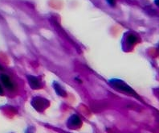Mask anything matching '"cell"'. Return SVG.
<instances>
[{
    "mask_svg": "<svg viewBox=\"0 0 159 133\" xmlns=\"http://www.w3.org/2000/svg\"><path fill=\"white\" fill-rule=\"evenodd\" d=\"M109 83H110L111 86H113V88L116 89L118 91H121V92L131 94V95L138 96L136 93H135V91L130 86L125 84L123 81L119 80V79H112V80L109 81Z\"/></svg>",
    "mask_w": 159,
    "mask_h": 133,
    "instance_id": "cell-1",
    "label": "cell"
},
{
    "mask_svg": "<svg viewBox=\"0 0 159 133\" xmlns=\"http://www.w3.org/2000/svg\"><path fill=\"white\" fill-rule=\"evenodd\" d=\"M0 78H1V81L3 83V85L5 86V87L9 90H13L14 89V84L13 82L11 81L10 78L6 74H1L0 75Z\"/></svg>",
    "mask_w": 159,
    "mask_h": 133,
    "instance_id": "cell-2",
    "label": "cell"
},
{
    "mask_svg": "<svg viewBox=\"0 0 159 133\" xmlns=\"http://www.w3.org/2000/svg\"><path fill=\"white\" fill-rule=\"evenodd\" d=\"M80 123H81V121L76 115L72 116L68 120V126H70V127H77Z\"/></svg>",
    "mask_w": 159,
    "mask_h": 133,
    "instance_id": "cell-3",
    "label": "cell"
},
{
    "mask_svg": "<svg viewBox=\"0 0 159 133\" xmlns=\"http://www.w3.org/2000/svg\"><path fill=\"white\" fill-rule=\"evenodd\" d=\"M28 81H29L30 86L33 89H38L40 87V83L39 80L33 76H28Z\"/></svg>",
    "mask_w": 159,
    "mask_h": 133,
    "instance_id": "cell-4",
    "label": "cell"
},
{
    "mask_svg": "<svg viewBox=\"0 0 159 133\" xmlns=\"http://www.w3.org/2000/svg\"><path fill=\"white\" fill-rule=\"evenodd\" d=\"M54 88H55V90H56V92H57L58 94H60V95H61V96L66 95V93H65V91H64V90H63L62 87H61V86L59 85V83H55Z\"/></svg>",
    "mask_w": 159,
    "mask_h": 133,
    "instance_id": "cell-5",
    "label": "cell"
},
{
    "mask_svg": "<svg viewBox=\"0 0 159 133\" xmlns=\"http://www.w3.org/2000/svg\"><path fill=\"white\" fill-rule=\"evenodd\" d=\"M127 40H128L129 43L132 45V44H134L136 42L137 38H136V36H134V35H129L128 36V38H127Z\"/></svg>",
    "mask_w": 159,
    "mask_h": 133,
    "instance_id": "cell-6",
    "label": "cell"
},
{
    "mask_svg": "<svg viewBox=\"0 0 159 133\" xmlns=\"http://www.w3.org/2000/svg\"><path fill=\"white\" fill-rule=\"evenodd\" d=\"M107 2L109 4V5H111V6H114L115 5V2H116V1L115 0H106Z\"/></svg>",
    "mask_w": 159,
    "mask_h": 133,
    "instance_id": "cell-7",
    "label": "cell"
},
{
    "mask_svg": "<svg viewBox=\"0 0 159 133\" xmlns=\"http://www.w3.org/2000/svg\"><path fill=\"white\" fill-rule=\"evenodd\" d=\"M2 93H3V91H2V87H1V86H0V94H2Z\"/></svg>",
    "mask_w": 159,
    "mask_h": 133,
    "instance_id": "cell-8",
    "label": "cell"
},
{
    "mask_svg": "<svg viewBox=\"0 0 159 133\" xmlns=\"http://www.w3.org/2000/svg\"><path fill=\"white\" fill-rule=\"evenodd\" d=\"M0 69H2V68L1 66H0Z\"/></svg>",
    "mask_w": 159,
    "mask_h": 133,
    "instance_id": "cell-9",
    "label": "cell"
}]
</instances>
